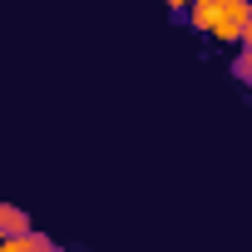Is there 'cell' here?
I'll return each mask as SVG.
<instances>
[{
  "label": "cell",
  "instance_id": "9",
  "mask_svg": "<svg viewBox=\"0 0 252 252\" xmlns=\"http://www.w3.org/2000/svg\"><path fill=\"white\" fill-rule=\"evenodd\" d=\"M0 237H5V227H0Z\"/></svg>",
  "mask_w": 252,
  "mask_h": 252
},
{
  "label": "cell",
  "instance_id": "1",
  "mask_svg": "<svg viewBox=\"0 0 252 252\" xmlns=\"http://www.w3.org/2000/svg\"><path fill=\"white\" fill-rule=\"evenodd\" d=\"M242 30H247V0H222V10H218L208 35H218L222 45H242Z\"/></svg>",
  "mask_w": 252,
  "mask_h": 252
},
{
  "label": "cell",
  "instance_id": "7",
  "mask_svg": "<svg viewBox=\"0 0 252 252\" xmlns=\"http://www.w3.org/2000/svg\"><path fill=\"white\" fill-rule=\"evenodd\" d=\"M168 5H173V10H178V15H183V10H188V5H193V0H168Z\"/></svg>",
  "mask_w": 252,
  "mask_h": 252
},
{
  "label": "cell",
  "instance_id": "6",
  "mask_svg": "<svg viewBox=\"0 0 252 252\" xmlns=\"http://www.w3.org/2000/svg\"><path fill=\"white\" fill-rule=\"evenodd\" d=\"M30 252H55V242H50V237H40V232H30Z\"/></svg>",
  "mask_w": 252,
  "mask_h": 252
},
{
  "label": "cell",
  "instance_id": "2",
  "mask_svg": "<svg viewBox=\"0 0 252 252\" xmlns=\"http://www.w3.org/2000/svg\"><path fill=\"white\" fill-rule=\"evenodd\" d=\"M0 227H5L10 237H25V232H35V227H30V213H25V208H15V203H0Z\"/></svg>",
  "mask_w": 252,
  "mask_h": 252
},
{
  "label": "cell",
  "instance_id": "8",
  "mask_svg": "<svg viewBox=\"0 0 252 252\" xmlns=\"http://www.w3.org/2000/svg\"><path fill=\"white\" fill-rule=\"evenodd\" d=\"M247 25H252V0H247Z\"/></svg>",
  "mask_w": 252,
  "mask_h": 252
},
{
  "label": "cell",
  "instance_id": "5",
  "mask_svg": "<svg viewBox=\"0 0 252 252\" xmlns=\"http://www.w3.org/2000/svg\"><path fill=\"white\" fill-rule=\"evenodd\" d=\"M0 252H30V232L25 237H10L5 232V237H0Z\"/></svg>",
  "mask_w": 252,
  "mask_h": 252
},
{
  "label": "cell",
  "instance_id": "3",
  "mask_svg": "<svg viewBox=\"0 0 252 252\" xmlns=\"http://www.w3.org/2000/svg\"><path fill=\"white\" fill-rule=\"evenodd\" d=\"M218 10H222V0H193V5H188V20H193L198 30H213Z\"/></svg>",
  "mask_w": 252,
  "mask_h": 252
},
{
  "label": "cell",
  "instance_id": "4",
  "mask_svg": "<svg viewBox=\"0 0 252 252\" xmlns=\"http://www.w3.org/2000/svg\"><path fill=\"white\" fill-rule=\"evenodd\" d=\"M232 69H237V79H252V45H242V55L232 60Z\"/></svg>",
  "mask_w": 252,
  "mask_h": 252
}]
</instances>
